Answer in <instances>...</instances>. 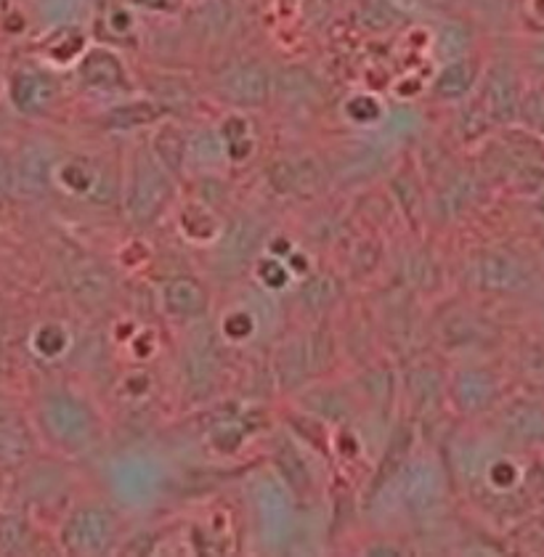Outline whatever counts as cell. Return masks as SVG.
I'll list each match as a JSON object with an SVG mask.
<instances>
[{"label": "cell", "instance_id": "obj_1", "mask_svg": "<svg viewBox=\"0 0 544 557\" xmlns=\"http://www.w3.org/2000/svg\"><path fill=\"white\" fill-rule=\"evenodd\" d=\"M171 199V181L160 171L154 160L138 154L136 168H133L131 189H128V210L138 223H147L157 218L162 205Z\"/></svg>", "mask_w": 544, "mask_h": 557}, {"label": "cell", "instance_id": "obj_2", "mask_svg": "<svg viewBox=\"0 0 544 557\" xmlns=\"http://www.w3.org/2000/svg\"><path fill=\"white\" fill-rule=\"evenodd\" d=\"M218 94L237 107H263L271 94V77L256 62L234 64L218 77Z\"/></svg>", "mask_w": 544, "mask_h": 557}, {"label": "cell", "instance_id": "obj_3", "mask_svg": "<svg viewBox=\"0 0 544 557\" xmlns=\"http://www.w3.org/2000/svg\"><path fill=\"white\" fill-rule=\"evenodd\" d=\"M112 531H114V523L107 510L86 507V510L75 512V518L66 523L64 544L66 549H72V553L94 555L107 547L109 539H112Z\"/></svg>", "mask_w": 544, "mask_h": 557}, {"label": "cell", "instance_id": "obj_4", "mask_svg": "<svg viewBox=\"0 0 544 557\" xmlns=\"http://www.w3.org/2000/svg\"><path fill=\"white\" fill-rule=\"evenodd\" d=\"M59 99V83L48 72L22 70L11 81V101L22 114H40Z\"/></svg>", "mask_w": 544, "mask_h": 557}, {"label": "cell", "instance_id": "obj_5", "mask_svg": "<svg viewBox=\"0 0 544 557\" xmlns=\"http://www.w3.org/2000/svg\"><path fill=\"white\" fill-rule=\"evenodd\" d=\"M81 77L86 86L99 90H118L120 86H125V70L120 59L112 57L109 51H101V48H96L83 59Z\"/></svg>", "mask_w": 544, "mask_h": 557}, {"label": "cell", "instance_id": "obj_6", "mask_svg": "<svg viewBox=\"0 0 544 557\" xmlns=\"http://www.w3.org/2000/svg\"><path fill=\"white\" fill-rule=\"evenodd\" d=\"M51 175V151L44 144L33 141L22 149L20 162L14 168V181H20L24 191H44Z\"/></svg>", "mask_w": 544, "mask_h": 557}, {"label": "cell", "instance_id": "obj_7", "mask_svg": "<svg viewBox=\"0 0 544 557\" xmlns=\"http://www.w3.org/2000/svg\"><path fill=\"white\" fill-rule=\"evenodd\" d=\"M165 306L175 317H197L208 308V295L195 278H173L165 287Z\"/></svg>", "mask_w": 544, "mask_h": 557}, {"label": "cell", "instance_id": "obj_8", "mask_svg": "<svg viewBox=\"0 0 544 557\" xmlns=\"http://www.w3.org/2000/svg\"><path fill=\"white\" fill-rule=\"evenodd\" d=\"M470 86H473V66L468 62H452L449 66H444V72L435 81V96L459 99L462 94H468Z\"/></svg>", "mask_w": 544, "mask_h": 557}, {"label": "cell", "instance_id": "obj_9", "mask_svg": "<svg viewBox=\"0 0 544 557\" xmlns=\"http://www.w3.org/2000/svg\"><path fill=\"white\" fill-rule=\"evenodd\" d=\"M154 149H157V157H160L162 165L168 168V171H181V165H184V157L186 151H189V144H186L184 133L178 128H162L157 133L154 138Z\"/></svg>", "mask_w": 544, "mask_h": 557}, {"label": "cell", "instance_id": "obj_10", "mask_svg": "<svg viewBox=\"0 0 544 557\" xmlns=\"http://www.w3.org/2000/svg\"><path fill=\"white\" fill-rule=\"evenodd\" d=\"M160 107L154 104H128V107H118L109 112L107 123L112 128H136V125H149L160 117Z\"/></svg>", "mask_w": 544, "mask_h": 557}, {"label": "cell", "instance_id": "obj_11", "mask_svg": "<svg viewBox=\"0 0 544 557\" xmlns=\"http://www.w3.org/2000/svg\"><path fill=\"white\" fill-rule=\"evenodd\" d=\"M24 542V523L16 515L0 518V553H16Z\"/></svg>", "mask_w": 544, "mask_h": 557}, {"label": "cell", "instance_id": "obj_12", "mask_svg": "<svg viewBox=\"0 0 544 557\" xmlns=\"http://www.w3.org/2000/svg\"><path fill=\"white\" fill-rule=\"evenodd\" d=\"M24 451V438L16 433V428L5 425L0 420V459H14Z\"/></svg>", "mask_w": 544, "mask_h": 557}, {"label": "cell", "instance_id": "obj_13", "mask_svg": "<svg viewBox=\"0 0 544 557\" xmlns=\"http://www.w3.org/2000/svg\"><path fill=\"white\" fill-rule=\"evenodd\" d=\"M14 186V165H11L9 157L0 151V194H5Z\"/></svg>", "mask_w": 544, "mask_h": 557}, {"label": "cell", "instance_id": "obj_14", "mask_svg": "<svg viewBox=\"0 0 544 557\" xmlns=\"http://www.w3.org/2000/svg\"><path fill=\"white\" fill-rule=\"evenodd\" d=\"M138 5H147V9L154 11H175L178 9V0H133Z\"/></svg>", "mask_w": 544, "mask_h": 557}]
</instances>
